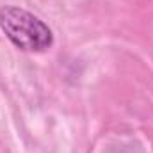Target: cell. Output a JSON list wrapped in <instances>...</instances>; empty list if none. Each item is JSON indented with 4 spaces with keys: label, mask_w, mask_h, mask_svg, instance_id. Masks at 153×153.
Here are the masks:
<instances>
[{
    "label": "cell",
    "mask_w": 153,
    "mask_h": 153,
    "mask_svg": "<svg viewBox=\"0 0 153 153\" xmlns=\"http://www.w3.org/2000/svg\"><path fill=\"white\" fill-rule=\"evenodd\" d=\"M0 29L22 52L39 53L53 45L52 29L36 14L18 5L0 7Z\"/></svg>",
    "instance_id": "1"
}]
</instances>
